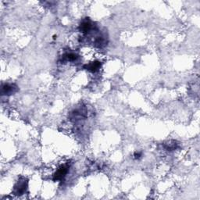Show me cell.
<instances>
[{
  "instance_id": "obj_6",
  "label": "cell",
  "mask_w": 200,
  "mask_h": 200,
  "mask_svg": "<svg viewBox=\"0 0 200 200\" xmlns=\"http://www.w3.org/2000/svg\"><path fill=\"white\" fill-rule=\"evenodd\" d=\"M141 156V153H135V159H139Z\"/></svg>"
},
{
  "instance_id": "obj_4",
  "label": "cell",
  "mask_w": 200,
  "mask_h": 200,
  "mask_svg": "<svg viewBox=\"0 0 200 200\" xmlns=\"http://www.w3.org/2000/svg\"><path fill=\"white\" fill-rule=\"evenodd\" d=\"M14 88H13V85H5L4 86H3L2 88V92L3 94H6L10 95V93H12L14 91Z\"/></svg>"
},
{
  "instance_id": "obj_2",
  "label": "cell",
  "mask_w": 200,
  "mask_h": 200,
  "mask_svg": "<svg viewBox=\"0 0 200 200\" xmlns=\"http://www.w3.org/2000/svg\"><path fill=\"white\" fill-rule=\"evenodd\" d=\"M26 185H25V182L24 181H19L18 184L16 186V192L17 195H22L24 191H26Z\"/></svg>"
},
{
  "instance_id": "obj_3",
  "label": "cell",
  "mask_w": 200,
  "mask_h": 200,
  "mask_svg": "<svg viewBox=\"0 0 200 200\" xmlns=\"http://www.w3.org/2000/svg\"><path fill=\"white\" fill-rule=\"evenodd\" d=\"M100 67V63L99 62H93L90 63L89 65H87L86 69L88 71H91L92 72L98 71Z\"/></svg>"
},
{
  "instance_id": "obj_5",
  "label": "cell",
  "mask_w": 200,
  "mask_h": 200,
  "mask_svg": "<svg viewBox=\"0 0 200 200\" xmlns=\"http://www.w3.org/2000/svg\"><path fill=\"white\" fill-rule=\"evenodd\" d=\"M91 23L89 21H84L82 24H81L80 29L82 32H87L88 31L91 29Z\"/></svg>"
},
{
  "instance_id": "obj_1",
  "label": "cell",
  "mask_w": 200,
  "mask_h": 200,
  "mask_svg": "<svg viewBox=\"0 0 200 200\" xmlns=\"http://www.w3.org/2000/svg\"><path fill=\"white\" fill-rule=\"evenodd\" d=\"M67 171L68 167H67V166H63L60 168H59L58 171L56 172V174H54V180L55 181L62 180L66 176V174H67Z\"/></svg>"
}]
</instances>
